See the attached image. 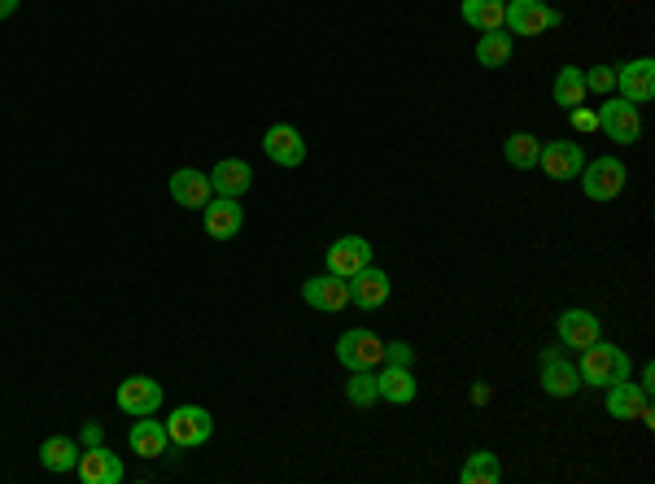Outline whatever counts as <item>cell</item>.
Wrapping results in <instances>:
<instances>
[{
  "label": "cell",
  "instance_id": "6da1fadb",
  "mask_svg": "<svg viewBox=\"0 0 655 484\" xmlns=\"http://www.w3.org/2000/svg\"><path fill=\"white\" fill-rule=\"evenodd\" d=\"M581 380L586 384H599V389H607V384H616V380H629V354L625 349H616V345H607L603 336L594 345L581 349Z\"/></svg>",
  "mask_w": 655,
  "mask_h": 484
},
{
  "label": "cell",
  "instance_id": "7a4b0ae2",
  "mask_svg": "<svg viewBox=\"0 0 655 484\" xmlns=\"http://www.w3.org/2000/svg\"><path fill=\"white\" fill-rule=\"evenodd\" d=\"M503 27L507 35H546L559 27V9H551L546 0H507L503 9Z\"/></svg>",
  "mask_w": 655,
  "mask_h": 484
},
{
  "label": "cell",
  "instance_id": "3957f363",
  "mask_svg": "<svg viewBox=\"0 0 655 484\" xmlns=\"http://www.w3.org/2000/svg\"><path fill=\"white\" fill-rule=\"evenodd\" d=\"M577 179H581V188H586L590 201H616L625 192L629 171H625L621 157H594V162L581 166Z\"/></svg>",
  "mask_w": 655,
  "mask_h": 484
},
{
  "label": "cell",
  "instance_id": "277c9868",
  "mask_svg": "<svg viewBox=\"0 0 655 484\" xmlns=\"http://www.w3.org/2000/svg\"><path fill=\"white\" fill-rule=\"evenodd\" d=\"M337 362L345 371H372L385 362V341L367 328H350L337 336Z\"/></svg>",
  "mask_w": 655,
  "mask_h": 484
},
{
  "label": "cell",
  "instance_id": "5b68a950",
  "mask_svg": "<svg viewBox=\"0 0 655 484\" xmlns=\"http://www.w3.org/2000/svg\"><path fill=\"white\" fill-rule=\"evenodd\" d=\"M166 437L180 450H193V445H206L214 437V419L206 406H175V415L166 419Z\"/></svg>",
  "mask_w": 655,
  "mask_h": 484
},
{
  "label": "cell",
  "instance_id": "8992f818",
  "mask_svg": "<svg viewBox=\"0 0 655 484\" xmlns=\"http://www.w3.org/2000/svg\"><path fill=\"white\" fill-rule=\"evenodd\" d=\"M538 166H542L546 179H555V184H568V179L581 175V166H586V153H581L577 140H551V144H542Z\"/></svg>",
  "mask_w": 655,
  "mask_h": 484
},
{
  "label": "cell",
  "instance_id": "52a82bcc",
  "mask_svg": "<svg viewBox=\"0 0 655 484\" xmlns=\"http://www.w3.org/2000/svg\"><path fill=\"white\" fill-rule=\"evenodd\" d=\"M607 415L612 419H642V423H655L651 415V393L642 384H629V380H616L607 384Z\"/></svg>",
  "mask_w": 655,
  "mask_h": 484
},
{
  "label": "cell",
  "instance_id": "ba28073f",
  "mask_svg": "<svg viewBox=\"0 0 655 484\" xmlns=\"http://www.w3.org/2000/svg\"><path fill=\"white\" fill-rule=\"evenodd\" d=\"M118 406H123L131 419L158 415V406H162V384L149 380V375H127V380L118 384Z\"/></svg>",
  "mask_w": 655,
  "mask_h": 484
},
{
  "label": "cell",
  "instance_id": "9c48e42d",
  "mask_svg": "<svg viewBox=\"0 0 655 484\" xmlns=\"http://www.w3.org/2000/svg\"><path fill=\"white\" fill-rule=\"evenodd\" d=\"M599 127L612 136V144H634L642 136V118H638V105H629L625 96L607 101L599 110Z\"/></svg>",
  "mask_w": 655,
  "mask_h": 484
},
{
  "label": "cell",
  "instance_id": "30bf717a",
  "mask_svg": "<svg viewBox=\"0 0 655 484\" xmlns=\"http://www.w3.org/2000/svg\"><path fill=\"white\" fill-rule=\"evenodd\" d=\"M345 284H350V301H354V306H363V310H380L389 301V293H393L389 275L380 271V266H372V262H367L363 271H354Z\"/></svg>",
  "mask_w": 655,
  "mask_h": 484
},
{
  "label": "cell",
  "instance_id": "8fae6325",
  "mask_svg": "<svg viewBox=\"0 0 655 484\" xmlns=\"http://www.w3.org/2000/svg\"><path fill=\"white\" fill-rule=\"evenodd\" d=\"M262 153H267L276 166H302L306 162V140H302V131L297 127L276 123V127H267V136H262Z\"/></svg>",
  "mask_w": 655,
  "mask_h": 484
},
{
  "label": "cell",
  "instance_id": "7c38bea8",
  "mask_svg": "<svg viewBox=\"0 0 655 484\" xmlns=\"http://www.w3.org/2000/svg\"><path fill=\"white\" fill-rule=\"evenodd\" d=\"M616 88L629 105H647L655 96V62L651 57H638V62H625L616 70Z\"/></svg>",
  "mask_w": 655,
  "mask_h": 484
},
{
  "label": "cell",
  "instance_id": "4fadbf2b",
  "mask_svg": "<svg viewBox=\"0 0 655 484\" xmlns=\"http://www.w3.org/2000/svg\"><path fill=\"white\" fill-rule=\"evenodd\" d=\"M328 271L332 275H341V280H350L354 271H363L367 262H372V245H367L363 236H341V240H332L328 245Z\"/></svg>",
  "mask_w": 655,
  "mask_h": 484
},
{
  "label": "cell",
  "instance_id": "5bb4252c",
  "mask_svg": "<svg viewBox=\"0 0 655 484\" xmlns=\"http://www.w3.org/2000/svg\"><path fill=\"white\" fill-rule=\"evenodd\" d=\"M201 223H206V236H214V240H236L241 236V223H245V210L236 197H210Z\"/></svg>",
  "mask_w": 655,
  "mask_h": 484
},
{
  "label": "cell",
  "instance_id": "9a60e30c",
  "mask_svg": "<svg viewBox=\"0 0 655 484\" xmlns=\"http://www.w3.org/2000/svg\"><path fill=\"white\" fill-rule=\"evenodd\" d=\"M302 301L306 306H315V310H345L350 306V284L341 280V275H315V280H306L302 284Z\"/></svg>",
  "mask_w": 655,
  "mask_h": 484
},
{
  "label": "cell",
  "instance_id": "2e32d148",
  "mask_svg": "<svg viewBox=\"0 0 655 484\" xmlns=\"http://www.w3.org/2000/svg\"><path fill=\"white\" fill-rule=\"evenodd\" d=\"M79 480L83 484H118L123 480V458L110 454L105 445H88V450L79 454Z\"/></svg>",
  "mask_w": 655,
  "mask_h": 484
},
{
  "label": "cell",
  "instance_id": "e0dca14e",
  "mask_svg": "<svg viewBox=\"0 0 655 484\" xmlns=\"http://www.w3.org/2000/svg\"><path fill=\"white\" fill-rule=\"evenodd\" d=\"M542 389L551 397H577L581 393V371L568 358H559L555 349L542 354Z\"/></svg>",
  "mask_w": 655,
  "mask_h": 484
},
{
  "label": "cell",
  "instance_id": "ac0fdd59",
  "mask_svg": "<svg viewBox=\"0 0 655 484\" xmlns=\"http://www.w3.org/2000/svg\"><path fill=\"white\" fill-rule=\"evenodd\" d=\"M376 393L393 406H411L420 384H415L411 367H398V362H380V375H376Z\"/></svg>",
  "mask_w": 655,
  "mask_h": 484
},
{
  "label": "cell",
  "instance_id": "d6986e66",
  "mask_svg": "<svg viewBox=\"0 0 655 484\" xmlns=\"http://www.w3.org/2000/svg\"><path fill=\"white\" fill-rule=\"evenodd\" d=\"M603 336L599 328V314L594 310H564L559 314V341H564L568 349H586Z\"/></svg>",
  "mask_w": 655,
  "mask_h": 484
},
{
  "label": "cell",
  "instance_id": "ffe728a7",
  "mask_svg": "<svg viewBox=\"0 0 655 484\" xmlns=\"http://www.w3.org/2000/svg\"><path fill=\"white\" fill-rule=\"evenodd\" d=\"M171 197L180 201V205H188V210H206V201H210V175L206 171H193V166H180V171L171 175Z\"/></svg>",
  "mask_w": 655,
  "mask_h": 484
},
{
  "label": "cell",
  "instance_id": "44dd1931",
  "mask_svg": "<svg viewBox=\"0 0 655 484\" xmlns=\"http://www.w3.org/2000/svg\"><path fill=\"white\" fill-rule=\"evenodd\" d=\"M249 184H254V171H249V162H241V157H223L210 171V188L219 192V197H245Z\"/></svg>",
  "mask_w": 655,
  "mask_h": 484
},
{
  "label": "cell",
  "instance_id": "7402d4cb",
  "mask_svg": "<svg viewBox=\"0 0 655 484\" xmlns=\"http://www.w3.org/2000/svg\"><path fill=\"white\" fill-rule=\"evenodd\" d=\"M166 445H171V437H166V423H158L153 415H140L136 428H131V450H136L140 458H162Z\"/></svg>",
  "mask_w": 655,
  "mask_h": 484
},
{
  "label": "cell",
  "instance_id": "603a6c76",
  "mask_svg": "<svg viewBox=\"0 0 655 484\" xmlns=\"http://www.w3.org/2000/svg\"><path fill=\"white\" fill-rule=\"evenodd\" d=\"M555 105L559 110H577V105H586V70L581 66H559V75H555Z\"/></svg>",
  "mask_w": 655,
  "mask_h": 484
},
{
  "label": "cell",
  "instance_id": "cb8c5ba5",
  "mask_svg": "<svg viewBox=\"0 0 655 484\" xmlns=\"http://www.w3.org/2000/svg\"><path fill=\"white\" fill-rule=\"evenodd\" d=\"M503 9L507 0H459V14L472 31H498L503 27Z\"/></svg>",
  "mask_w": 655,
  "mask_h": 484
},
{
  "label": "cell",
  "instance_id": "d4e9b609",
  "mask_svg": "<svg viewBox=\"0 0 655 484\" xmlns=\"http://www.w3.org/2000/svg\"><path fill=\"white\" fill-rule=\"evenodd\" d=\"M476 62L485 70H498L511 62V35L498 27V31H481V40H476Z\"/></svg>",
  "mask_w": 655,
  "mask_h": 484
},
{
  "label": "cell",
  "instance_id": "484cf974",
  "mask_svg": "<svg viewBox=\"0 0 655 484\" xmlns=\"http://www.w3.org/2000/svg\"><path fill=\"white\" fill-rule=\"evenodd\" d=\"M40 467L44 471H75L79 467V445L70 437H49L40 445Z\"/></svg>",
  "mask_w": 655,
  "mask_h": 484
},
{
  "label": "cell",
  "instance_id": "4316f807",
  "mask_svg": "<svg viewBox=\"0 0 655 484\" xmlns=\"http://www.w3.org/2000/svg\"><path fill=\"white\" fill-rule=\"evenodd\" d=\"M538 153H542V140L529 136V131H516V136L503 140V157L516 166V171H533V166H538Z\"/></svg>",
  "mask_w": 655,
  "mask_h": 484
},
{
  "label": "cell",
  "instance_id": "83f0119b",
  "mask_svg": "<svg viewBox=\"0 0 655 484\" xmlns=\"http://www.w3.org/2000/svg\"><path fill=\"white\" fill-rule=\"evenodd\" d=\"M498 476H503V467H498V458L490 450L468 454V463L459 467V484H498Z\"/></svg>",
  "mask_w": 655,
  "mask_h": 484
},
{
  "label": "cell",
  "instance_id": "f1b7e54d",
  "mask_svg": "<svg viewBox=\"0 0 655 484\" xmlns=\"http://www.w3.org/2000/svg\"><path fill=\"white\" fill-rule=\"evenodd\" d=\"M345 397H350V406H372V402H380V393H376V375H372V371H350Z\"/></svg>",
  "mask_w": 655,
  "mask_h": 484
},
{
  "label": "cell",
  "instance_id": "f546056e",
  "mask_svg": "<svg viewBox=\"0 0 655 484\" xmlns=\"http://www.w3.org/2000/svg\"><path fill=\"white\" fill-rule=\"evenodd\" d=\"M612 88H616V70L612 66L586 70V92H612Z\"/></svg>",
  "mask_w": 655,
  "mask_h": 484
},
{
  "label": "cell",
  "instance_id": "4dcf8cb0",
  "mask_svg": "<svg viewBox=\"0 0 655 484\" xmlns=\"http://www.w3.org/2000/svg\"><path fill=\"white\" fill-rule=\"evenodd\" d=\"M385 362H398V367H411L415 362V349L407 341H389L385 345Z\"/></svg>",
  "mask_w": 655,
  "mask_h": 484
},
{
  "label": "cell",
  "instance_id": "1f68e13d",
  "mask_svg": "<svg viewBox=\"0 0 655 484\" xmlns=\"http://www.w3.org/2000/svg\"><path fill=\"white\" fill-rule=\"evenodd\" d=\"M573 123H577L581 131H590V127H599V114H590V110H581V105H577V110H573Z\"/></svg>",
  "mask_w": 655,
  "mask_h": 484
},
{
  "label": "cell",
  "instance_id": "d6a6232c",
  "mask_svg": "<svg viewBox=\"0 0 655 484\" xmlns=\"http://www.w3.org/2000/svg\"><path fill=\"white\" fill-rule=\"evenodd\" d=\"M83 445H101V428H97V423H88V428H83Z\"/></svg>",
  "mask_w": 655,
  "mask_h": 484
},
{
  "label": "cell",
  "instance_id": "836d02e7",
  "mask_svg": "<svg viewBox=\"0 0 655 484\" xmlns=\"http://www.w3.org/2000/svg\"><path fill=\"white\" fill-rule=\"evenodd\" d=\"M18 5H22V0H0V18H9V14H18Z\"/></svg>",
  "mask_w": 655,
  "mask_h": 484
},
{
  "label": "cell",
  "instance_id": "e575fe53",
  "mask_svg": "<svg viewBox=\"0 0 655 484\" xmlns=\"http://www.w3.org/2000/svg\"><path fill=\"white\" fill-rule=\"evenodd\" d=\"M651 380H655V367L647 362V367H642V389H647V393H651Z\"/></svg>",
  "mask_w": 655,
  "mask_h": 484
}]
</instances>
